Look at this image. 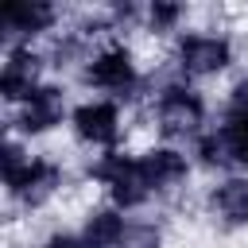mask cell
Here are the masks:
<instances>
[{
  "mask_svg": "<svg viewBox=\"0 0 248 248\" xmlns=\"http://www.w3.org/2000/svg\"><path fill=\"white\" fill-rule=\"evenodd\" d=\"M159 62L167 74H174L190 85L225 89L236 74L248 70V35L221 12L198 8V19L167 50H159Z\"/></svg>",
  "mask_w": 248,
  "mask_h": 248,
  "instance_id": "6da1fadb",
  "label": "cell"
},
{
  "mask_svg": "<svg viewBox=\"0 0 248 248\" xmlns=\"http://www.w3.org/2000/svg\"><path fill=\"white\" fill-rule=\"evenodd\" d=\"M70 19L54 0H12L0 12V46H46Z\"/></svg>",
  "mask_w": 248,
  "mask_h": 248,
  "instance_id": "9c48e42d",
  "label": "cell"
},
{
  "mask_svg": "<svg viewBox=\"0 0 248 248\" xmlns=\"http://www.w3.org/2000/svg\"><path fill=\"white\" fill-rule=\"evenodd\" d=\"M50 78L43 46H0V105L12 112Z\"/></svg>",
  "mask_w": 248,
  "mask_h": 248,
  "instance_id": "8fae6325",
  "label": "cell"
},
{
  "mask_svg": "<svg viewBox=\"0 0 248 248\" xmlns=\"http://www.w3.org/2000/svg\"><path fill=\"white\" fill-rule=\"evenodd\" d=\"M128 221H132V217H128L124 209L93 198V202L81 205L74 229H78V236H81L85 248H120L124 236H128Z\"/></svg>",
  "mask_w": 248,
  "mask_h": 248,
  "instance_id": "7c38bea8",
  "label": "cell"
},
{
  "mask_svg": "<svg viewBox=\"0 0 248 248\" xmlns=\"http://www.w3.org/2000/svg\"><path fill=\"white\" fill-rule=\"evenodd\" d=\"M31 248H85V244H81V236H78L74 225L54 221V225H46V229L31 240Z\"/></svg>",
  "mask_w": 248,
  "mask_h": 248,
  "instance_id": "9a60e30c",
  "label": "cell"
},
{
  "mask_svg": "<svg viewBox=\"0 0 248 248\" xmlns=\"http://www.w3.org/2000/svg\"><path fill=\"white\" fill-rule=\"evenodd\" d=\"M78 178V167L54 147H35L23 143L19 136L0 140V186H4V209L8 217H39L50 213L70 182Z\"/></svg>",
  "mask_w": 248,
  "mask_h": 248,
  "instance_id": "7a4b0ae2",
  "label": "cell"
},
{
  "mask_svg": "<svg viewBox=\"0 0 248 248\" xmlns=\"http://www.w3.org/2000/svg\"><path fill=\"white\" fill-rule=\"evenodd\" d=\"M74 101H78V89L70 81L46 78L23 105H16L12 112H4V132L8 136H19L23 143L46 147V140H54L58 132H66Z\"/></svg>",
  "mask_w": 248,
  "mask_h": 248,
  "instance_id": "52a82bcc",
  "label": "cell"
},
{
  "mask_svg": "<svg viewBox=\"0 0 248 248\" xmlns=\"http://www.w3.org/2000/svg\"><path fill=\"white\" fill-rule=\"evenodd\" d=\"M136 120L147 124V140L190 147L202 132L217 124V93L190 85L167 74L163 62H155V81L147 89V101L136 108Z\"/></svg>",
  "mask_w": 248,
  "mask_h": 248,
  "instance_id": "3957f363",
  "label": "cell"
},
{
  "mask_svg": "<svg viewBox=\"0 0 248 248\" xmlns=\"http://www.w3.org/2000/svg\"><path fill=\"white\" fill-rule=\"evenodd\" d=\"M78 182L89 186L101 202L124 209L128 217L159 213V205H155V198H151V190L143 182L136 143H128L120 151H105V155H85L78 163Z\"/></svg>",
  "mask_w": 248,
  "mask_h": 248,
  "instance_id": "5b68a950",
  "label": "cell"
},
{
  "mask_svg": "<svg viewBox=\"0 0 248 248\" xmlns=\"http://www.w3.org/2000/svg\"><path fill=\"white\" fill-rule=\"evenodd\" d=\"M194 19H198V8H190V4H182V0H143L140 39H143V43H155L159 50H167Z\"/></svg>",
  "mask_w": 248,
  "mask_h": 248,
  "instance_id": "4fadbf2b",
  "label": "cell"
},
{
  "mask_svg": "<svg viewBox=\"0 0 248 248\" xmlns=\"http://www.w3.org/2000/svg\"><path fill=\"white\" fill-rule=\"evenodd\" d=\"M202 217H209L213 229L221 232H248V174H217L205 178L198 194Z\"/></svg>",
  "mask_w": 248,
  "mask_h": 248,
  "instance_id": "30bf717a",
  "label": "cell"
},
{
  "mask_svg": "<svg viewBox=\"0 0 248 248\" xmlns=\"http://www.w3.org/2000/svg\"><path fill=\"white\" fill-rule=\"evenodd\" d=\"M136 155H140V170H143V182L163 209L178 205L194 186H198V167L190 159V147L182 143H163V140H140L136 143Z\"/></svg>",
  "mask_w": 248,
  "mask_h": 248,
  "instance_id": "ba28073f",
  "label": "cell"
},
{
  "mask_svg": "<svg viewBox=\"0 0 248 248\" xmlns=\"http://www.w3.org/2000/svg\"><path fill=\"white\" fill-rule=\"evenodd\" d=\"M120 248H170L167 217L163 213H140L128 221V236Z\"/></svg>",
  "mask_w": 248,
  "mask_h": 248,
  "instance_id": "5bb4252c",
  "label": "cell"
},
{
  "mask_svg": "<svg viewBox=\"0 0 248 248\" xmlns=\"http://www.w3.org/2000/svg\"><path fill=\"white\" fill-rule=\"evenodd\" d=\"M136 112L120 101L108 97H89L78 93L74 108H70V124H66V140L74 151L85 155H105V151H120L128 143H136Z\"/></svg>",
  "mask_w": 248,
  "mask_h": 248,
  "instance_id": "8992f818",
  "label": "cell"
},
{
  "mask_svg": "<svg viewBox=\"0 0 248 248\" xmlns=\"http://www.w3.org/2000/svg\"><path fill=\"white\" fill-rule=\"evenodd\" d=\"M151 81H155V62H147V54L140 50L136 39H105L85 54V62L70 85L89 97L120 101L136 112L147 101Z\"/></svg>",
  "mask_w": 248,
  "mask_h": 248,
  "instance_id": "277c9868",
  "label": "cell"
}]
</instances>
